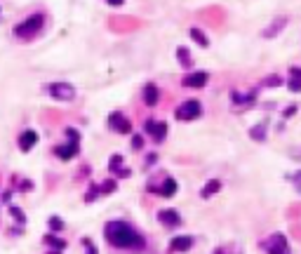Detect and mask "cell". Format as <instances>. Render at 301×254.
Listing matches in <instances>:
<instances>
[{"instance_id": "cell-1", "label": "cell", "mask_w": 301, "mask_h": 254, "mask_svg": "<svg viewBox=\"0 0 301 254\" xmlns=\"http://www.w3.org/2000/svg\"><path fill=\"white\" fill-rule=\"evenodd\" d=\"M104 235L106 240L113 247H118V250H144L146 247L144 235L134 226H130L127 221H120V219H113V221L106 224Z\"/></svg>"}, {"instance_id": "cell-25", "label": "cell", "mask_w": 301, "mask_h": 254, "mask_svg": "<svg viewBox=\"0 0 301 254\" xmlns=\"http://www.w3.org/2000/svg\"><path fill=\"white\" fill-rule=\"evenodd\" d=\"M99 191H101V195H106V193H113V191H116V181H113V179H106L104 184L99 186Z\"/></svg>"}, {"instance_id": "cell-36", "label": "cell", "mask_w": 301, "mask_h": 254, "mask_svg": "<svg viewBox=\"0 0 301 254\" xmlns=\"http://www.w3.org/2000/svg\"><path fill=\"white\" fill-rule=\"evenodd\" d=\"M156 158H158L156 153H151V156H148V160H146V162H148V165H153V162H156Z\"/></svg>"}, {"instance_id": "cell-7", "label": "cell", "mask_w": 301, "mask_h": 254, "mask_svg": "<svg viewBox=\"0 0 301 254\" xmlns=\"http://www.w3.org/2000/svg\"><path fill=\"white\" fill-rule=\"evenodd\" d=\"M144 130L146 134H151L153 137V141H165V137H167V125L162 120H156V118H148V120L144 122Z\"/></svg>"}, {"instance_id": "cell-29", "label": "cell", "mask_w": 301, "mask_h": 254, "mask_svg": "<svg viewBox=\"0 0 301 254\" xmlns=\"http://www.w3.org/2000/svg\"><path fill=\"white\" fill-rule=\"evenodd\" d=\"M99 193H101V191H99V186H92V188H90V193L85 195V200H87V202L97 200V198H99Z\"/></svg>"}, {"instance_id": "cell-31", "label": "cell", "mask_w": 301, "mask_h": 254, "mask_svg": "<svg viewBox=\"0 0 301 254\" xmlns=\"http://www.w3.org/2000/svg\"><path fill=\"white\" fill-rule=\"evenodd\" d=\"M82 245H87V254H97V247L92 245L90 238H82Z\"/></svg>"}, {"instance_id": "cell-27", "label": "cell", "mask_w": 301, "mask_h": 254, "mask_svg": "<svg viewBox=\"0 0 301 254\" xmlns=\"http://www.w3.org/2000/svg\"><path fill=\"white\" fill-rule=\"evenodd\" d=\"M280 76H268V78H266V80H263V87H278V85H280Z\"/></svg>"}, {"instance_id": "cell-22", "label": "cell", "mask_w": 301, "mask_h": 254, "mask_svg": "<svg viewBox=\"0 0 301 254\" xmlns=\"http://www.w3.org/2000/svg\"><path fill=\"white\" fill-rule=\"evenodd\" d=\"M45 242H47V245H52V250H59V252H61V250H66V240L57 238V235H52V233H47V235H45Z\"/></svg>"}, {"instance_id": "cell-16", "label": "cell", "mask_w": 301, "mask_h": 254, "mask_svg": "<svg viewBox=\"0 0 301 254\" xmlns=\"http://www.w3.org/2000/svg\"><path fill=\"white\" fill-rule=\"evenodd\" d=\"M108 170L111 174H116V176H130V170L125 167V162H122V156H111V162H108Z\"/></svg>"}, {"instance_id": "cell-6", "label": "cell", "mask_w": 301, "mask_h": 254, "mask_svg": "<svg viewBox=\"0 0 301 254\" xmlns=\"http://www.w3.org/2000/svg\"><path fill=\"white\" fill-rule=\"evenodd\" d=\"M108 127L118 134H130L132 132V122L127 120V116H122L120 111H113V113L108 116Z\"/></svg>"}, {"instance_id": "cell-3", "label": "cell", "mask_w": 301, "mask_h": 254, "mask_svg": "<svg viewBox=\"0 0 301 254\" xmlns=\"http://www.w3.org/2000/svg\"><path fill=\"white\" fill-rule=\"evenodd\" d=\"M45 92L54 97L57 101H73L76 99V87L71 85V82H64V80H57V82H50L47 87H45Z\"/></svg>"}, {"instance_id": "cell-12", "label": "cell", "mask_w": 301, "mask_h": 254, "mask_svg": "<svg viewBox=\"0 0 301 254\" xmlns=\"http://www.w3.org/2000/svg\"><path fill=\"white\" fill-rule=\"evenodd\" d=\"M158 221H160L162 226L174 228V226H179V224H181V216H179V212H177V210H160V212H158Z\"/></svg>"}, {"instance_id": "cell-21", "label": "cell", "mask_w": 301, "mask_h": 254, "mask_svg": "<svg viewBox=\"0 0 301 254\" xmlns=\"http://www.w3.org/2000/svg\"><path fill=\"white\" fill-rule=\"evenodd\" d=\"M188 33H191V38H193V40H196L200 47H210V40H207V36H205V33H202V31H200L198 26H193L191 31H188Z\"/></svg>"}, {"instance_id": "cell-34", "label": "cell", "mask_w": 301, "mask_h": 254, "mask_svg": "<svg viewBox=\"0 0 301 254\" xmlns=\"http://www.w3.org/2000/svg\"><path fill=\"white\" fill-rule=\"evenodd\" d=\"M19 188H21V191H31V188H33V181H21Z\"/></svg>"}, {"instance_id": "cell-14", "label": "cell", "mask_w": 301, "mask_h": 254, "mask_svg": "<svg viewBox=\"0 0 301 254\" xmlns=\"http://www.w3.org/2000/svg\"><path fill=\"white\" fill-rule=\"evenodd\" d=\"M36 144H38V132H36V130H26V132H21V137H19V148H21L24 153H28Z\"/></svg>"}, {"instance_id": "cell-28", "label": "cell", "mask_w": 301, "mask_h": 254, "mask_svg": "<svg viewBox=\"0 0 301 254\" xmlns=\"http://www.w3.org/2000/svg\"><path fill=\"white\" fill-rule=\"evenodd\" d=\"M66 137H68V141H80V132L76 127H66Z\"/></svg>"}, {"instance_id": "cell-8", "label": "cell", "mask_w": 301, "mask_h": 254, "mask_svg": "<svg viewBox=\"0 0 301 254\" xmlns=\"http://www.w3.org/2000/svg\"><path fill=\"white\" fill-rule=\"evenodd\" d=\"M266 250H268V254H289L287 238L282 233H273L268 238V242H266Z\"/></svg>"}, {"instance_id": "cell-5", "label": "cell", "mask_w": 301, "mask_h": 254, "mask_svg": "<svg viewBox=\"0 0 301 254\" xmlns=\"http://www.w3.org/2000/svg\"><path fill=\"white\" fill-rule=\"evenodd\" d=\"M231 101H233V108L236 111H247L257 104V92L249 90V92H240V90H233L231 92Z\"/></svg>"}, {"instance_id": "cell-9", "label": "cell", "mask_w": 301, "mask_h": 254, "mask_svg": "<svg viewBox=\"0 0 301 254\" xmlns=\"http://www.w3.org/2000/svg\"><path fill=\"white\" fill-rule=\"evenodd\" d=\"M80 153V141H68L61 146H54V156L59 160H71V158H78Z\"/></svg>"}, {"instance_id": "cell-24", "label": "cell", "mask_w": 301, "mask_h": 254, "mask_svg": "<svg viewBox=\"0 0 301 254\" xmlns=\"http://www.w3.org/2000/svg\"><path fill=\"white\" fill-rule=\"evenodd\" d=\"M10 214H12V219H14V221H19V224H26V216H24V212H21L19 207L10 205Z\"/></svg>"}, {"instance_id": "cell-4", "label": "cell", "mask_w": 301, "mask_h": 254, "mask_svg": "<svg viewBox=\"0 0 301 254\" xmlns=\"http://www.w3.org/2000/svg\"><path fill=\"white\" fill-rule=\"evenodd\" d=\"M202 113V104L198 101V99H186L181 106L174 111V116H177V120H181V122H191V120H196L198 116Z\"/></svg>"}, {"instance_id": "cell-23", "label": "cell", "mask_w": 301, "mask_h": 254, "mask_svg": "<svg viewBox=\"0 0 301 254\" xmlns=\"http://www.w3.org/2000/svg\"><path fill=\"white\" fill-rule=\"evenodd\" d=\"M177 59H179V66H183V68H188L193 64V61H191V54H188L186 47H179V50H177Z\"/></svg>"}, {"instance_id": "cell-32", "label": "cell", "mask_w": 301, "mask_h": 254, "mask_svg": "<svg viewBox=\"0 0 301 254\" xmlns=\"http://www.w3.org/2000/svg\"><path fill=\"white\" fill-rule=\"evenodd\" d=\"M292 184H294V188L301 193V172H297L294 176H292Z\"/></svg>"}, {"instance_id": "cell-26", "label": "cell", "mask_w": 301, "mask_h": 254, "mask_svg": "<svg viewBox=\"0 0 301 254\" xmlns=\"http://www.w3.org/2000/svg\"><path fill=\"white\" fill-rule=\"evenodd\" d=\"M50 228L52 231H64V221L59 216H50Z\"/></svg>"}, {"instance_id": "cell-30", "label": "cell", "mask_w": 301, "mask_h": 254, "mask_svg": "<svg viewBox=\"0 0 301 254\" xmlns=\"http://www.w3.org/2000/svg\"><path fill=\"white\" fill-rule=\"evenodd\" d=\"M141 146H144V139H141V134H134V137H132V148L137 151V148H141Z\"/></svg>"}, {"instance_id": "cell-17", "label": "cell", "mask_w": 301, "mask_h": 254, "mask_svg": "<svg viewBox=\"0 0 301 254\" xmlns=\"http://www.w3.org/2000/svg\"><path fill=\"white\" fill-rule=\"evenodd\" d=\"M144 101H146V106H156L158 101H160V90H158L153 82H148L144 87Z\"/></svg>"}, {"instance_id": "cell-2", "label": "cell", "mask_w": 301, "mask_h": 254, "mask_svg": "<svg viewBox=\"0 0 301 254\" xmlns=\"http://www.w3.org/2000/svg\"><path fill=\"white\" fill-rule=\"evenodd\" d=\"M45 26V14H31L28 19L24 21H19L17 26H14V36L17 38H21V40H31V38H36L40 31Z\"/></svg>"}, {"instance_id": "cell-20", "label": "cell", "mask_w": 301, "mask_h": 254, "mask_svg": "<svg viewBox=\"0 0 301 254\" xmlns=\"http://www.w3.org/2000/svg\"><path fill=\"white\" fill-rule=\"evenodd\" d=\"M219 191H221V181H219V179H210V181L205 184V188L200 191V195H202V198H212V195H217Z\"/></svg>"}, {"instance_id": "cell-19", "label": "cell", "mask_w": 301, "mask_h": 254, "mask_svg": "<svg viewBox=\"0 0 301 254\" xmlns=\"http://www.w3.org/2000/svg\"><path fill=\"white\" fill-rule=\"evenodd\" d=\"M266 132H268V120H261L259 125H254V127L249 130V137H252L254 141H266Z\"/></svg>"}, {"instance_id": "cell-11", "label": "cell", "mask_w": 301, "mask_h": 254, "mask_svg": "<svg viewBox=\"0 0 301 254\" xmlns=\"http://www.w3.org/2000/svg\"><path fill=\"white\" fill-rule=\"evenodd\" d=\"M210 80V73H205V71H196V73H188L186 78H183V87H191V90H198V87H205Z\"/></svg>"}, {"instance_id": "cell-13", "label": "cell", "mask_w": 301, "mask_h": 254, "mask_svg": "<svg viewBox=\"0 0 301 254\" xmlns=\"http://www.w3.org/2000/svg\"><path fill=\"white\" fill-rule=\"evenodd\" d=\"M177 188H179V184H177L172 176H165V179H162V184L156 188V193L160 195V198H172V195L177 193Z\"/></svg>"}, {"instance_id": "cell-18", "label": "cell", "mask_w": 301, "mask_h": 254, "mask_svg": "<svg viewBox=\"0 0 301 254\" xmlns=\"http://www.w3.org/2000/svg\"><path fill=\"white\" fill-rule=\"evenodd\" d=\"M289 92H301V68L292 66L289 68V82H287Z\"/></svg>"}, {"instance_id": "cell-33", "label": "cell", "mask_w": 301, "mask_h": 254, "mask_svg": "<svg viewBox=\"0 0 301 254\" xmlns=\"http://www.w3.org/2000/svg\"><path fill=\"white\" fill-rule=\"evenodd\" d=\"M297 113V104H292V106H287L285 111H282V118H289V116H294Z\"/></svg>"}, {"instance_id": "cell-15", "label": "cell", "mask_w": 301, "mask_h": 254, "mask_svg": "<svg viewBox=\"0 0 301 254\" xmlns=\"http://www.w3.org/2000/svg\"><path fill=\"white\" fill-rule=\"evenodd\" d=\"M287 17H278V19H275V21H271V24H268V28H263V38H275V36H278V33H280V31H282V28L287 26Z\"/></svg>"}, {"instance_id": "cell-10", "label": "cell", "mask_w": 301, "mask_h": 254, "mask_svg": "<svg viewBox=\"0 0 301 254\" xmlns=\"http://www.w3.org/2000/svg\"><path fill=\"white\" fill-rule=\"evenodd\" d=\"M193 245H196V238H191V235H177V238L170 240V252L183 254V252H188Z\"/></svg>"}, {"instance_id": "cell-35", "label": "cell", "mask_w": 301, "mask_h": 254, "mask_svg": "<svg viewBox=\"0 0 301 254\" xmlns=\"http://www.w3.org/2000/svg\"><path fill=\"white\" fill-rule=\"evenodd\" d=\"M106 2H108V5H113V7H120L125 0H106Z\"/></svg>"}]
</instances>
